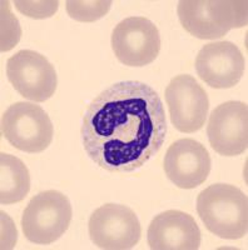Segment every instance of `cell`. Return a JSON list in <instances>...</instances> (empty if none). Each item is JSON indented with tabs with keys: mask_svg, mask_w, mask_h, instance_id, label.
<instances>
[{
	"mask_svg": "<svg viewBox=\"0 0 248 250\" xmlns=\"http://www.w3.org/2000/svg\"><path fill=\"white\" fill-rule=\"evenodd\" d=\"M80 134L83 148L100 168L138 170L164 144V105L157 91L144 83H115L87 106Z\"/></svg>",
	"mask_w": 248,
	"mask_h": 250,
	"instance_id": "6da1fadb",
	"label": "cell"
},
{
	"mask_svg": "<svg viewBox=\"0 0 248 250\" xmlns=\"http://www.w3.org/2000/svg\"><path fill=\"white\" fill-rule=\"evenodd\" d=\"M197 213L205 228L222 239H241L248 230L247 195L229 184H214L198 194Z\"/></svg>",
	"mask_w": 248,
	"mask_h": 250,
	"instance_id": "7a4b0ae2",
	"label": "cell"
},
{
	"mask_svg": "<svg viewBox=\"0 0 248 250\" xmlns=\"http://www.w3.org/2000/svg\"><path fill=\"white\" fill-rule=\"evenodd\" d=\"M177 13L183 28L198 39H220L231 29L247 25V1L182 0Z\"/></svg>",
	"mask_w": 248,
	"mask_h": 250,
	"instance_id": "3957f363",
	"label": "cell"
},
{
	"mask_svg": "<svg viewBox=\"0 0 248 250\" xmlns=\"http://www.w3.org/2000/svg\"><path fill=\"white\" fill-rule=\"evenodd\" d=\"M71 215L70 202L63 193L42 191L33 196L22 216L24 236L34 244H51L66 233Z\"/></svg>",
	"mask_w": 248,
	"mask_h": 250,
	"instance_id": "277c9868",
	"label": "cell"
},
{
	"mask_svg": "<svg viewBox=\"0 0 248 250\" xmlns=\"http://www.w3.org/2000/svg\"><path fill=\"white\" fill-rule=\"evenodd\" d=\"M1 133L18 150L34 154L42 153L51 144L54 128L39 105L19 102L3 114Z\"/></svg>",
	"mask_w": 248,
	"mask_h": 250,
	"instance_id": "5b68a950",
	"label": "cell"
},
{
	"mask_svg": "<svg viewBox=\"0 0 248 250\" xmlns=\"http://www.w3.org/2000/svg\"><path fill=\"white\" fill-rule=\"evenodd\" d=\"M88 229L93 244L106 250L132 249L142 235L135 213L120 204H106L98 208L90 215Z\"/></svg>",
	"mask_w": 248,
	"mask_h": 250,
	"instance_id": "8992f818",
	"label": "cell"
},
{
	"mask_svg": "<svg viewBox=\"0 0 248 250\" xmlns=\"http://www.w3.org/2000/svg\"><path fill=\"white\" fill-rule=\"evenodd\" d=\"M6 75L13 88L25 99L42 103L57 90L54 66L34 50H20L6 62Z\"/></svg>",
	"mask_w": 248,
	"mask_h": 250,
	"instance_id": "52a82bcc",
	"label": "cell"
},
{
	"mask_svg": "<svg viewBox=\"0 0 248 250\" xmlns=\"http://www.w3.org/2000/svg\"><path fill=\"white\" fill-rule=\"evenodd\" d=\"M112 49L124 65L146 66L159 54V31L147 18H127L112 33Z\"/></svg>",
	"mask_w": 248,
	"mask_h": 250,
	"instance_id": "ba28073f",
	"label": "cell"
},
{
	"mask_svg": "<svg viewBox=\"0 0 248 250\" xmlns=\"http://www.w3.org/2000/svg\"><path fill=\"white\" fill-rule=\"evenodd\" d=\"M165 102L172 124L177 130L189 134L203 128L209 100L204 89L192 75L173 78L165 89Z\"/></svg>",
	"mask_w": 248,
	"mask_h": 250,
	"instance_id": "9c48e42d",
	"label": "cell"
},
{
	"mask_svg": "<svg viewBox=\"0 0 248 250\" xmlns=\"http://www.w3.org/2000/svg\"><path fill=\"white\" fill-rule=\"evenodd\" d=\"M207 135L214 151L225 156L245 153L248 145V106L242 102H225L212 111Z\"/></svg>",
	"mask_w": 248,
	"mask_h": 250,
	"instance_id": "30bf717a",
	"label": "cell"
},
{
	"mask_svg": "<svg viewBox=\"0 0 248 250\" xmlns=\"http://www.w3.org/2000/svg\"><path fill=\"white\" fill-rule=\"evenodd\" d=\"M164 171L180 189H194L207 180L211 173V156L204 145L185 138L174 142L165 153Z\"/></svg>",
	"mask_w": 248,
	"mask_h": 250,
	"instance_id": "8fae6325",
	"label": "cell"
},
{
	"mask_svg": "<svg viewBox=\"0 0 248 250\" xmlns=\"http://www.w3.org/2000/svg\"><path fill=\"white\" fill-rule=\"evenodd\" d=\"M196 70L200 79L211 88H233L245 73V58L231 42L209 43L198 53Z\"/></svg>",
	"mask_w": 248,
	"mask_h": 250,
	"instance_id": "7c38bea8",
	"label": "cell"
},
{
	"mask_svg": "<svg viewBox=\"0 0 248 250\" xmlns=\"http://www.w3.org/2000/svg\"><path fill=\"white\" fill-rule=\"evenodd\" d=\"M148 245L153 250H197L201 230L193 216L180 210L158 214L148 228Z\"/></svg>",
	"mask_w": 248,
	"mask_h": 250,
	"instance_id": "4fadbf2b",
	"label": "cell"
},
{
	"mask_svg": "<svg viewBox=\"0 0 248 250\" xmlns=\"http://www.w3.org/2000/svg\"><path fill=\"white\" fill-rule=\"evenodd\" d=\"M30 190L29 170L19 158L0 154V202L3 205L24 200Z\"/></svg>",
	"mask_w": 248,
	"mask_h": 250,
	"instance_id": "5bb4252c",
	"label": "cell"
},
{
	"mask_svg": "<svg viewBox=\"0 0 248 250\" xmlns=\"http://www.w3.org/2000/svg\"><path fill=\"white\" fill-rule=\"evenodd\" d=\"M67 13L71 19L82 21V23H91L98 19H102L108 14L112 1L109 0H91V1H78L69 0L67 1Z\"/></svg>",
	"mask_w": 248,
	"mask_h": 250,
	"instance_id": "9a60e30c",
	"label": "cell"
},
{
	"mask_svg": "<svg viewBox=\"0 0 248 250\" xmlns=\"http://www.w3.org/2000/svg\"><path fill=\"white\" fill-rule=\"evenodd\" d=\"M18 12L33 19H46L55 14L58 1H14Z\"/></svg>",
	"mask_w": 248,
	"mask_h": 250,
	"instance_id": "2e32d148",
	"label": "cell"
}]
</instances>
